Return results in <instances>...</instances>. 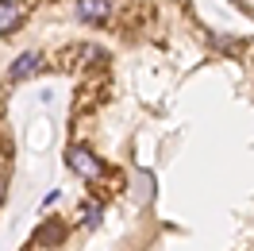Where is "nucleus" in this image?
<instances>
[{
    "instance_id": "3",
    "label": "nucleus",
    "mask_w": 254,
    "mask_h": 251,
    "mask_svg": "<svg viewBox=\"0 0 254 251\" xmlns=\"http://www.w3.org/2000/svg\"><path fill=\"white\" fill-rule=\"evenodd\" d=\"M112 4L108 0H77V16L89 19V23H100V19H108Z\"/></svg>"
},
{
    "instance_id": "5",
    "label": "nucleus",
    "mask_w": 254,
    "mask_h": 251,
    "mask_svg": "<svg viewBox=\"0 0 254 251\" xmlns=\"http://www.w3.org/2000/svg\"><path fill=\"white\" fill-rule=\"evenodd\" d=\"M81 220H85V224L93 228L96 220H100V209H96V205H81Z\"/></svg>"
},
{
    "instance_id": "2",
    "label": "nucleus",
    "mask_w": 254,
    "mask_h": 251,
    "mask_svg": "<svg viewBox=\"0 0 254 251\" xmlns=\"http://www.w3.org/2000/svg\"><path fill=\"white\" fill-rule=\"evenodd\" d=\"M23 23V4L16 0H0V35H12Z\"/></svg>"
},
{
    "instance_id": "1",
    "label": "nucleus",
    "mask_w": 254,
    "mask_h": 251,
    "mask_svg": "<svg viewBox=\"0 0 254 251\" xmlns=\"http://www.w3.org/2000/svg\"><path fill=\"white\" fill-rule=\"evenodd\" d=\"M65 162H69V170H77L81 178H100V174H104V162H100L89 147H69V151H65Z\"/></svg>"
},
{
    "instance_id": "6",
    "label": "nucleus",
    "mask_w": 254,
    "mask_h": 251,
    "mask_svg": "<svg viewBox=\"0 0 254 251\" xmlns=\"http://www.w3.org/2000/svg\"><path fill=\"white\" fill-rule=\"evenodd\" d=\"M4 193H8V186H4V178H0V205H4Z\"/></svg>"
},
{
    "instance_id": "4",
    "label": "nucleus",
    "mask_w": 254,
    "mask_h": 251,
    "mask_svg": "<svg viewBox=\"0 0 254 251\" xmlns=\"http://www.w3.org/2000/svg\"><path fill=\"white\" fill-rule=\"evenodd\" d=\"M35 70H39V54H35V50H27V54H19L16 62H12L8 78H12V81H23V78H31Z\"/></svg>"
}]
</instances>
